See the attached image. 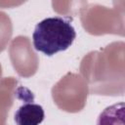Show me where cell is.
Listing matches in <instances>:
<instances>
[{
    "label": "cell",
    "mask_w": 125,
    "mask_h": 125,
    "mask_svg": "<svg viewBox=\"0 0 125 125\" xmlns=\"http://www.w3.org/2000/svg\"><path fill=\"white\" fill-rule=\"evenodd\" d=\"M124 103L114 104L105 107L99 115L97 125H125Z\"/></svg>",
    "instance_id": "obj_3"
},
{
    "label": "cell",
    "mask_w": 125,
    "mask_h": 125,
    "mask_svg": "<svg viewBox=\"0 0 125 125\" xmlns=\"http://www.w3.org/2000/svg\"><path fill=\"white\" fill-rule=\"evenodd\" d=\"M44 117V109L40 104L25 102L17 109L14 119L17 125H40Z\"/></svg>",
    "instance_id": "obj_2"
},
{
    "label": "cell",
    "mask_w": 125,
    "mask_h": 125,
    "mask_svg": "<svg viewBox=\"0 0 125 125\" xmlns=\"http://www.w3.org/2000/svg\"><path fill=\"white\" fill-rule=\"evenodd\" d=\"M76 38V32L70 21L62 17H50L39 21L32 33V42L36 51L53 56L67 50Z\"/></svg>",
    "instance_id": "obj_1"
}]
</instances>
